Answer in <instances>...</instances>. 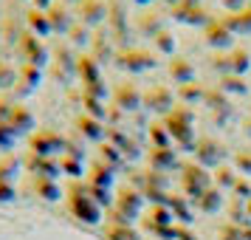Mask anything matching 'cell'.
I'll return each instance as SVG.
<instances>
[{
    "label": "cell",
    "instance_id": "5",
    "mask_svg": "<svg viewBox=\"0 0 251 240\" xmlns=\"http://www.w3.org/2000/svg\"><path fill=\"white\" fill-rule=\"evenodd\" d=\"M212 187V175L195 161V164H183L181 167V189L183 195H189V198H198V195L209 189Z\"/></svg>",
    "mask_w": 251,
    "mask_h": 240
},
{
    "label": "cell",
    "instance_id": "58",
    "mask_svg": "<svg viewBox=\"0 0 251 240\" xmlns=\"http://www.w3.org/2000/svg\"><path fill=\"white\" fill-rule=\"evenodd\" d=\"M167 3H170V6H178V3H181V0H167Z\"/></svg>",
    "mask_w": 251,
    "mask_h": 240
},
{
    "label": "cell",
    "instance_id": "8",
    "mask_svg": "<svg viewBox=\"0 0 251 240\" xmlns=\"http://www.w3.org/2000/svg\"><path fill=\"white\" fill-rule=\"evenodd\" d=\"M113 209L116 212H122V215L133 223L138 215H141V209H144V195L138 192L136 187H122L119 192H116V198H113Z\"/></svg>",
    "mask_w": 251,
    "mask_h": 240
},
{
    "label": "cell",
    "instance_id": "59",
    "mask_svg": "<svg viewBox=\"0 0 251 240\" xmlns=\"http://www.w3.org/2000/svg\"><path fill=\"white\" fill-rule=\"evenodd\" d=\"M181 3H192V6H195V3H201V0H181Z\"/></svg>",
    "mask_w": 251,
    "mask_h": 240
},
{
    "label": "cell",
    "instance_id": "14",
    "mask_svg": "<svg viewBox=\"0 0 251 240\" xmlns=\"http://www.w3.org/2000/svg\"><path fill=\"white\" fill-rule=\"evenodd\" d=\"M113 105L125 113V110H136L138 105H141V93L133 82H122L119 88L113 91Z\"/></svg>",
    "mask_w": 251,
    "mask_h": 240
},
{
    "label": "cell",
    "instance_id": "60",
    "mask_svg": "<svg viewBox=\"0 0 251 240\" xmlns=\"http://www.w3.org/2000/svg\"><path fill=\"white\" fill-rule=\"evenodd\" d=\"M62 3H65V6H68V3H79V0H62Z\"/></svg>",
    "mask_w": 251,
    "mask_h": 240
},
{
    "label": "cell",
    "instance_id": "26",
    "mask_svg": "<svg viewBox=\"0 0 251 240\" xmlns=\"http://www.w3.org/2000/svg\"><path fill=\"white\" fill-rule=\"evenodd\" d=\"M113 167H107L104 161H93L91 172H88V184L91 187H102V189H110V184H113Z\"/></svg>",
    "mask_w": 251,
    "mask_h": 240
},
{
    "label": "cell",
    "instance_id": "52",
    "mask_svg": "<svg viewBox=\"0 0 251 240\" xmlns=\"http://www.w3.org/2000/svg\"><path fill=\"white\" fill-rule=\"evenodd\" d=\"M212 68L215 71H223V74H228V54H215V57H212Z\"/></svg>",
    "mask_w": 251,
    "mask_h": 240
},
{
    "label": "cell",
    "instance_id": "10",
    "mask_svg": "<svg viewBox=\"0 0 251 240\" xmlns=\"http://www.w3.org/2000/svg\"><path fill=\"white\" fill-rule=\"evenodd\" d=\"M17 54H20V59H25V65H34V68L46 65V59H48L40 37L31 34V31H23L20 34V40H17Z\"/></svg>",
    "mask_w": 251,
    "mask_h": 240
},
{
    "label": "cell",
    "instance_id": "20",
    "mask_svg": "<svg viewBox=\"0 0 251 240\" xmlns=\"http://www.w3.org/2000/svg\"><path fill=\"white\" fill-rule=\"evenodd\" d=\"M6 122H9V127H12L17 136H20V133H28V130L34 127V116H31V110H28L25 105H14Z\"/></svg>",
    "mask_w": 251,
    "mask_h": 240
},
{
    "label": "cell",
    "instance_id": "28",
    "mask_svg": "<svg viewBox=\"0 0 251 240\" xmlns=\"http://www.w3.org/2000/svg\"><path fill=\"white\" fill-rule=\"evenodd\" d=\"M40 80H43V71L34 68V65H23V68H20V77H17V85H14V91L17 93L34 91Z\"/></svg>",
    "mask_w": 251,
    "mask_h": 240
},
{
    "label": "cell",
    "instance_id": "30",
    "mask_svg": "<svg viewBox=\"0 0 251 240\" xmlns=\"http://www.w3.org/2000/svg\"><path fill=\"white\" fill-rule=\"evenodd\" d=\"M76 127H79V133L85 138H93V141H99L104 136V127L99 125V119H93V116H79L76 119Z\"/></svg>",
    "mask_w": 251,
    "mask_h": 240
},
{
    "label": "cell",
    "instance_id": "22",
    "mask_svg": "<svg viewBox=\"0 0 251 240\" xmlns=\"http://www.w3.org/2000/svg\"><path fill=\"white\" fill-rule=\"evenodd\" d=\"M170 77L178 82V88L186 82H195V65L186 57H172L170 59Z\"/></svg>",
    "mask_w": 251,
    "mask_h": 240
},
{
    "label": "cell",
    "instance_id": "24",
    "mask_svg": "<svg viewBox=\"0 0 251 240\" xmlns=\"http://www.w3.org/2000/svg\"><path fill=\"white\" fill-rule=\"evenodd\" d=\"M195 204H198V209H201L203 215H215L217 209L223 206V192L215 189V187H209V189H203V192L195 198Z\"/></svg>",
    "mask_w": 251,
    "mask_h": 240
},
{
    "label": "cell",
    "instance_id": "46",
    "mask_svg": "<svg viewBox=\"0 0 251 240\" xmlns=\"http://www.w3.org/2000/svg\"><path fill=\"white\" fill-rule=\"evenodd\" d=\"M59 167L68 172V175H74V178H79V175H82V161L74 159V156H65V159L59 161Z\"/></svg>",
    "mask_w": 251,
    "mask_h": 240
},
{
    "label": "cell",
    "instance_id": "38",
    "mask_svg": "<svg viewBox=\"0 0 251 240\" xmlns=\"http://www.w3.org/2000/svg\"><path fill=\"white\" fill-rule=\"evenodd\" d=\"M99 161H104L107 167L119 170V167H122V150L113 147V144H102V147H99Z\"/></svg>",
    "mask_w": 251,
    "mask_h": 240
},
{
    "label": "cell",
    "instance_id": "41",
    "mask_svg": "<svg viewBox=\"0 0 251 240\" xmlns=\"http://www.w3.org/2000/svg\"><path fill=\"white\" fill-rule=\"evenodd\" d=\"M152 43H155V51H161V54H172L175 51V37L167 28H161L158 34L152 37Z\"/></svg>",
    "mask_w": 251,
    "mask_h": 240
},
{
    "label": "cell",
    "instance_id": "43",
    "mask_svg": "<svg viewBox=\"0 0 251 240\" xmlns=\"http://www.w3.org/2000/svg\"><path fill=\"white\" fill-rule=\"evenodd\" d=\"M220 240H246V226H237L228 220L220 226Z\"/></svg>",
    "mask_w": 251,
    "mask_h": 240
},
{
    "label": "cell",
    "instance_id": "32",
    "mask_svg": "<svg viewBox=\"0 0 251 240\" xmlns=\"http://www.w3.org/2000/svg\"><path fill=\"white\" fill-rule=\"evenodd\" d=\"M25 20H28V26H31V34H51V23H48V14L46 12L31 9Z\"/></svg>",
    "mask_w": 251,
    "mask_h": 240
},
{
    "label": "cell",
    "instance_id": "50",
    "mask_svg": "<svg viewBox=\"0 0 251 240\" xmlns=\"http://www.w3.org/2000/svg\"><path fill=\"white\" fill-rule=\"evenodd\" d=\"M14 138H17V133L9 127V122H0V147H12Z\"/></svg>",
    "mask_w": 251,
    "mask_h": 240
},
{
    "label": "cell",
    "instance_id": "11",
    "mask_svg": "<svg viewBox=\"0 0 251 240\" xmlns=\"http://www.w3.org/2000/svg\"><path fill=\"white\" fill-rule=\"evenodd\" d=\"M172 17L178 20V23H189V26H209L215 17H209V12H206L201 3H178V6H172Z\"/></svg>",
    "mask_w": 251,
    "mask_h": 240
},
{
    "label": "cell",
    "instance_id": "37",
    "mask_svg": "<svg viewBox=\"0 0 251 240\" xmlns=\"http://www.w3.org/2000/svg\"><path fill=\"white\" fill-rule=\"evenodd\" d=\"M104 238L107 240H141V235L133 226H107L104 229Z\"/></svg>",
    "mask_w": 251,
    "mask_h": 240
},
{
    "label": "cell",
    "instance_id": "54",
    "mask_svg": "<svg viewBox=\"0 0 251 240\" xmlns=\"http://www.w3.org/2000/svg\"><path fill=\"white\" fill-rule=\"evenodd\" d=\"M220 3H223V9H228V12H240V9L249 6V0H220Z\"/></svg>",
    "mask_w": 251,
    "mask_h": 240
},
{
    "label": "cell",
    "instance_id": "21",
    "mask_svg": "<svg viewBox=\"0 0 251 240\" xmlns=\"http://www.w3.org/2000/svg\"><path fill=\"white\" fill-rule=\"evenodd\" d=\"M25 167L40 175V178H54L59 170V164L54 159H48V156H34V153H28V159H25Z\"/></svg>",
    "mask_w": 251,
    "mask_h": 240
},
{
    "label": "cell",
    "instance_id": "7",
    "mask_svg": "<svg viewBox=\"0 0 251 240\" xmlns=\"http://www.w3.org/2000/svg\"><path fill=\"white\" fill-rule=\"evenodd\" d=\"M141 105L147 110H152V113L170 116L175 110V93L167 85H152V88H147V91L141 93Z\"/></svg>",
    "mask_w": 251,
    "mask_h": 240
},
{
    "label": "cell",
    "instance_id": "45",
    "mask_svg": "<svg viewBox=\"0 0 251 240\" xmlns=\"http://www.w3.org/2000/svg\"><path fill=\"white\" fill-rule=\"evenodd\" d=\"M14 82H17V71H14V65L0 62V88H12Z\"/></svg>",
    "mask_w": 251,
    "mask_h": 240
},
{
    "label": "cell",
    "instance_id": "1",
    "mask_svg": "<svg viewBox=\"0 0 251 240\" xmlns=\"http://www.w3.org/2000/svg\"><path fill=\"white\" fill-rule=\"evenodd\" d=\"M65 204H68L71 215L79 217L82 223H96V220L102 217V206L91 198V192H88V184H79V181L71 184L68 192H65Z\"/></svg>",
    "mask_w": 251,
    "mask_h": 240
},
{
    "label": "cell",
    "instance_id": "33",
    "mask_svg": "<svg viewBox=\"0 0 251 240\" xmlns=\"http://www.w3.org/2000/svg\"><path fill=\"white\" fill-rule=\"evenodd\" d=\"M203 102L215 110V113H231V105H228V99H226V93L220 91V88H215V91H206V96H203Z\"/></svg>",
    "mask_w": 251,
    "mask_h": 240
},
{
    "label": "cell",
    "instance_id": "31",
    "mask_svg": "<svg viewBox=\"0 0 251 240\" xmlns=\"http://www.w3.org/2000/svg\"><path fill=\"white\" fill-rule=\"evenodd\" d=\"M203 96H206V88L201 85V82H186V85L178 88V99H181V105H195V102H201Z\"/></svg>",
    "mask_w": 251,
    "mask_h": 240
},
{
    "label": "cell",
    "instance_id": "34",
    "mask_svg": "<svg viewBox=\"0 0 251 240\" xmlns=\"http://www.w3.org/2000/svg\"><path fill=\"white\" fill-rule=\"evenodd\" d=\"M136 28H138L144 37H155L161 28H164V26H161V17H152V14L147 12V14H141V17L136 20Z\"/></svg>",
    "mask_w": 251,
    "mask_h": 240
},
{
    "label": "cell",
    "instance_id": "49",
    "mask_svg": "<svg viewBox=\"0 0 251 240\" xmlns=\"http://www.w3.org/2000/svg\"><path fill=\"white\" fill-rule=\"evenodd\" d=\"M234 164H237L240 172L251 175V150H240L237 156H234Z\"/></svg>",
    "mask_w": 251,
    "mask_h": 240
},
{
    "label": "cell",
    "instance_id": "23",
    "mask_svg": "<svg viewBox=\"0 0 251 240\" xmlns=\"http://www.w3.org/2000/svg\"><path fill=\"white\" fill-rule=\"evenodd\" d=\"M76 77L82 80V85H91V82H102V71H99V62L88 54V57L76 59Z\"/></svg>",
    "mask_w": 251,
    "mask_h": 240
},
{
    "label": "cell",
    "instance_id": "35",
    "mask_svg": "<svg viewBox=\"0 0 251 240\" xmlns=\"http://www.w3.org/2000/svg\"><path fill=\"white\" fill-rule=\"evenodd\" d=\"M217 88H220L223 93H237V96H243V93H246V82H243V77H234V74H223Z\"/></svg>",
    "mask_w": 251,
    "mask_h": 240
},
{
    "label": "cell",
    "instance_id": "55",
    "mask_svg": "<svg viewBox=\"0 0 251 240\" xmlns=\"http://www.w3.org/2000/svg\"><path fill=\"white\" fill-rule=\"evenodd\" d=\"M12 107H14V105H9V99H0V122H6V119H9Z\"/></svg>",
    "mask_w": 251,
    "mask_h": 240
},
{
    "label": "cell",
    "instance_id": "39",
    "mask_svg": "<svg viewBox=\"0 0 251 240\" xmlns=\"http://www.w3.org/2000/svg\"><path fill=\"white\" fill-rule=\"evenodd\" d=\"M14 172H20V159H17V156H6V159H0V181L12 184Z\"/></svg>",
    "mask_w": 251,
    "mask_h": 240
},
{
    "label": "cell",
    "instance_id": "56",
    "mask_svg": "<svg viewBox=\"0 0 251 240\" xmlns=\"http://www.w3.org/2000/svg\"><path fill=\"white\" fill-rule=\"evenodd\" d=\"M34 6L40 12H48V9H51V0H34Z\"/></svg>",
    "mask_w": 251,
    "mask_h": 240
},
{
    "label": "cell",
    "instance_id": "4",
    "mask_svg": "<svg viewBox=\"0 0 251 240\" xmlns=\"http://www.w3.org/2000/svg\"><path fill=\"white\" fill-rule=\"evenodd\" d=\"M155 54L147 51V48H122V51H116V65L125 71H133V74H141V71H150L155 68Z\"/></svg>",
    "mask_w": 251,
    "mask_h": 240
},
{
    "label": "cell",
    "instance_id": "29",
    "mask_svg": "<svg viewBox=\"0 0 251 240\" xmlns=\"http://www.w3.org/2000/svg\"><path fill=\"white\" fill-rule=\"evenodd\" d=\"M228 74H234V77H246L251 71V57L246 48H234L231 54H228Z\"/></svg>",
    "mask_w": 251,
    "mask_h": 240
},
{
    "label": "cell",
    "instance_id": "3",
    "mask_svg": "<svg viewBox=\"0 0 251 240\" xmlns=\"http://www.w3.org/2000/svg\"><path fill=\"white\" fill-rule=\"evenodd\" d=\"M141 226L147 229V232H155L158 238L175 240V235H178V229H172V209L170 206H161V204H152L147 212H144Z\"/></svg>",
    "mask_w": 251,
    "mask_h": 240
},
{
    "label": "cell",
    "instance_id": "17",
    "mask_svg": "<svg viewBox=\"0 0 251 240\" xmlns=\"http://www.w3.org/2000/svg\"><path fill=\"white\" fill-rule=\"evenodd\" d=\"M46 14H48V23H51V34H68V31H71L74 20H71L65 3H54Z\"/></svg>",
    "mask_w": 251,
    "mask_h": 240
},
{
    "label": "cell",
    "instance_id": "42",
    "mask_svg": "<svg viewBox=\"0 0 251 240\" xmlns=\"http://www.w3.org/2000/svg\"><path fill=\"white\" fill-rule=\"evenodd\" d=\"M215 184H217V187H226V189H231V187L237 184V175H234V170H231V167L220 164V167L215 170Z\"/></svg>",
    "mask_w": 251,
    "mask_h": 240
},
{
    "label": "cell",
    "instance_id": "25",
    "mask_svg": "<svg viewBox=\"0 0 251 240\" xmlns=\"http://www.w3.org/2000/svg\"><path fill=\"white\" fill-rule=\"evenodd\" d=\"M54 77H57L59 82H68L71 77H76V59L71 57L65 48H59L57 51V59H54Z\"/></svg>",
    "mask_w": 251,
    "mask_h": 240
},
{
    "label": "cell",
    "instance_id": "15",
    "mask_svg": "<svg viewBox=\"0 0 251 240\" xmlns=\"http://www.w3.org/2000/svg\"><path fill=\"white\" fill-rule=\"evenodd\" d=\"M220 23L226 26L228 31L234 37L240 34H251V6H246V9H240V12H228L220 17Z\"/></svg>",
    "mask_w": 251,
    "mask_h": 240
},
{
    "label": "cell",
    "instance_id": "6",
    "mask_svg": "<svg viewBox=\"0 0 251 240\" xmlns=\"http://www.w3.org/2000/svg\"><path fill=\"white\" fill-rule=\"evenodd\" d=\"M195 159H198V164L201 167H220L223 164V159H226V147L217 141V138L212 136H201V138H195Z\"/></svg>",
    "mask_w": 251,
    "mask_h": 240
},
{
    "label": "cell",
    "instance_id": "48",
    "mask_svg": "<svg viewBox=\"0 0 251 240\" xmlns=\"http://www.w3.org/2000/svg\"><path fill=\"white\" fill-rule=\"evenodd\" d=\"M88 192H91V198L96 201L99 206H110V189H102V187H91L88 184Z\"/></svg>",
    "mask_w": 251,
    "mask_h": 240
},
{
    "label": "cell",
    "instance_id": "47",
    "mask_svg": "<svg viewBox=\"0 0 251 240\" xmlns=\"http://www.w3.org/2000/svg\"><path fill=\"white\" fill-rule=\"evenodd\" d=\"M82 105H85V110L93 116V119H102L104 116V107L99 99H93V96H82Z\"/></svg>",
    "mask_w": 251,
    "mask_h": 240
},
{
    "label": "cell",
    "instance_id": "40",
    "mask_svg": "<svg viewBox=\"0 0 251 240\" xmlns=\"http://www.w3.org/2000/svg\"><path fill=\"white\" fill-rule=\"evenodd\" d=\"M68 37H71V43H74V46H91V28H88V26H82L79 20L71 26Z\"/></svg>",
    "mask_w": 251,
    "mask_h": 240
},
{
    "label": "cell",
    "instance_id": "36",
    "mask_svg": "<svg viewBox=\"0 0 251 240\" xmlns=\"http://www.w3.org/2000/svg\"><path fill=\"white\" fill-rule=\"evenodd\" d=\"M150 138H152V147H170V130L164 122H152L150 125Z\"/></svg>",
    "mask_w": 251,
    "mask_h": 240
},
{
    "label": "cell",
    "instance_id": "12",
    "mask_svg": "<svg viewBox=\"0 0 251 240\" xmlns=\"http://www.w3.org/2000/svg\"><path fill=\"white\" fill-rule=\"evenodd\" d=\"M79 23L82 26H99L107 17V3L104 0H79Z\"/></svg>",
    "mask_w": 251,
    "mask_h": 240
},
{
    "label": "cell",
    "instance_id": "2",
    "mask_svg": "<svg viewBox=\"0 0 251 240\" xmlns=\"http://www.w3.org/2000/svg\"><path fill=\"white\" fill-rule=\"evenodd\" d=\"M164 125H167V130H170V138L172 141H178L183 150H192L195 147V113L189 105H178L175 110H172L167 119H164Z\"/></svg>",
    "mask_w": 251,
    "mask_h": 240
},
{
    "label": "cell",
    "instance_id": "27",
    "mask_svg": "<svg viewBox=\"0 0 251 240\" xmlns=\"http://www.w3.org/2000/svg\"><path fill=\"white\" fill-rule=\"evenodd\" d=\"M31 189H34L37 198H46V201H59V195H62V189L54 178H40V175H34Z\"/></svg>",
    "mask_w": 251,
    "mask_h": 240
},
{
    "label": "cell",
    "instance_id": "51",
    "mask_svg": "<svg viewBox=\"0 0 251 240\" xmlns=\"http://www.w3.org/2000/svg\"><path fill=\"white\" fill-rule=\"evenodd\" d=\"M231 192H234V198H237V201H243V204H246V201L251 198V184L249 181H240V178H237V184L231 187Z\"/></svg>",
    "mask_w": 251,
    "mask_h": 240
},
{
    "label": "cell",
    "instance_id": "57",
    "mask_svg": "<svg viewBox=\"0 0 251 240\" xmlns=\"http://www.w3.org/2000/svg\"><path fill=\"white\" fill-rule=\"evenodd\" d=\"M133 3H138V6H150L152 0H133Z\"/></svg>",
    "mask_w": 251,
    "mask_h": 240
},
{
    "label": "cell",
    "instance_id": "9",
    "mask_svg": "<svg viewBox=\"0 0 251 240\" xmlns=\"http://www.w3.org/2000/svg\"><path fill=\"white\" fill-rule=\"evenodd\" d=\"M62 144H65V138L59 136L57 130H51V127H43V130L31 133V138H28V150L34 156H48V159L57 150H62Z\"/></svg>",
    "mask_w": 251,
    "mask_h": 240
},
{
    "label": "cell",
    "instance_id": "44",
    "mask_svg": "<svg viewBox=\"0 0 251 240\" xmlns=\"http://www.w3.org/2000/svg\"><path fill=\"white\" fill-rule=\"evenodd\" d=\"M170 209H172V215H175V217H181L183 223H189V220H192L189 204H186L183 198H172V201H170Z\"/></svg>",
    "mask_w": 251,
    "mask_h": 240
},
{
    "label": "cell",
    "instance_id": "18",
    "mask_svg": "<svg viewBox=\"0 0 251 240\" xmlns=\"http://www.w3.org/2000/svg\"><path fill=\"white\" fill-rule=\"evenodd\" d=\"M172 167H178L175 150H170V147H152L150 150V170L167 175V170H172Z\"/></svg>",
    "mask_w": 251,
    "mask_h": 240
},
{
    "label": "cell",
    "instance_id": "16",
    "mask_svg": "<svg viewBox=\"0 0 251 240\" xmlns=\"http://www.w3.org/2000/svg\"><path fill=\"white\" fill-rule=\"evenodd\" d=\"M107 14H110V37H122L127 34V9L122 0H110V6H107Z\"/></svg>",
    "mask_w": 251,
    "mask_h": 240
},
{
    "label": "cell",
    "instance_id": "19",
    "mask_svg": "<svg viewBox=\"0 0 251 240\" xmlns=\"http://www.w3.org/2000/svg\"><path fill=\"white\" fill-rule=\"evenodd\" d=\"M91 57L102 65V62H107V59H116L113 54V46H110V34L107 31H96V34L91 37Z\"/></svg>",
    "mask_w": 251,
    "mask_h": 240
},
{
    "label": "cell",
    "instance_id": "13",
    "mask_svg": "<svg viewBox=\"0 0 251 240\" xmlns=\"http://www.w3.org/2000/svg\"><path fill=\"white\" fill-rule=\"evenodd\" d=\"M231 40H234V34L220 23V17H215V20L203 28V43L206 46H212V48H228L231 46Z\"/></svg>",
    "mask_w": 251,
    "mask_h": 240
},
{
    "label": "cell",
    "instance_id": "53",
    "mask_svg": "<svg viewBox=\"0 0 251 240\" xmlns=\"http://www.w3.org/2000/svg\"><path fill=\"white\" fill-rule=\"evenodd\" d=\"M14 198V184L0 181V201H12Z\"/></svg>",
    "mask_w": 251,
    "mask_h": 240
}]
</instances>
